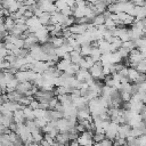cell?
I'll return each mask as SVG.
<instances>
[{
  "mask_svg": "<svg viewBox=\"0 0 146 146\" xmlns=\"http://www.w3.org/2000/svg\"><path fill=\"white\" fill-rule=\"evenodd\" d=\"M75 1H76V0H65L67 7H70V8H73V7L75 6Z\"/></svg>",
  "mask_w": 146,
  "mask_h": 146,
  "instance_id": "obj_26",
  "label": "cell"
},
{
  "mask_svg": "<svg viewBox=\"0 0 146 146\" xmlns=\"http://www.w3.org/2000/svg\"><path fill=\"white\" fill-rule=\"evenodd\" d=\"M40 24L42 26H46L47 24H49V19H50V14L49 13H42L39 17H38Z\"/></svg>",
  "mask_w": 146,
  "mask_h": 146,
  "instance_id": "obj_13",
  "label": "cell"
},
{
  "mask_svg": "<svg viewBox=\"0 0 146 146\" xmlns=\"http://www.w3.org/2000/svg\"><path fill=\"white\" fill-rule=\"evenodd\" d=\"M55 6H56L57 11H60V10H63L65 7H67V5H66L65 0H57V1L55 2Z\"/></svg>",
  "mask_w": 146,
  "mask_h": 146,
  "instance_id": "obj_19",
  "label": "cell"
},
{
  "mask_svg": "<svg viewBox=\"0 0 146 146\" xmlns=\"http://www.w3.org/2000/svg\"><path fill=\"white\" fill-rule=\"evenodd\" d=\"M135 68L139 73H145V71H146V62H145V59H141L139 63H137Z\"/></svg>",
  "mask_w": 146,
  "mask_h": 146,
  "instance_id": "obj_15",
  "label": "cell"
},
{
  "mask_svg": "<svg viewBox=\"0 0 146 146\" xmlns=\"http://www.w3.org/2000/svg\"><path fill=\"white\" fill-rule=\"evenodd\" d=\"M105 139V135L104 133H98V132H94L92 135V141L94 143H100Z\"/></svg>",
  "mask_w": 146,
  "mask_h": 146,
  "instance_id": "obj_18",
  "label": "cell"
},
{
  "mask_svg": "<svg viewBox=\"0 0 146 146\" xmlns=\"http://www.w3.org/2000/svg\"><path fill=\"white\" fill-rule=\"evenodd\" d=\"M138 75H139V72H137L136 68H133V67H128V81H129V82L135 83L136 80H137V78H138Z\"/></svg>",
  "mask_w": 146,
  "mask_h": 146,
  "instance_id": "obj_8",
  "label": "cell"
},
{
  "mask_svg": "<svg viewBox=\"0 0 146 146\" xmlns=\"http://www.w3.org/2000/svg\"><path fill=\"white\" fill-rule=\"evenodd\" d=\"M2 1H3V0H0V2H2Z\"/></svg>",
  "mask_w": 146,
  "mask_h": 146,
  "instance_id": "obj_31",
  "label": "cell"
},
{
  "mask_svg": "<svg viewBox=\"0 0 146 146\" xmlns=\"http://www.w3.org/2000/svg\"><path fill=\"white\" fill-rule=\"evenodd\" d=\"M23 114L25 117V121H30V120H34V115H33V110H31L29 106H25L23 110Z\"/></svg>",
  "mask_w": 146,
  "mask_h": 146,
  "instance_id": "obj_12",
  "label": "cell"
},
{
  "mask_svg": "<svg viewBox=\"0 0 146 146\" xmlns=\"http://www.w3.org/2000/svg\"><path fill=\"white\" fill-rule=\"evenodd\" d=\"M75 79L79 81V82H86L88 79L91 78L90 73L88 70H84V68H79V71L75 73Z\"/></svg>",
  "mask_w": 146,
  "mask_h": 146,
  "instance_id": "obj_3",
  "label": "cell"
},
{
  "mask_svg": "<svg viewBox=\"0 0 146 146\" xmlns=\"http://www.w3.org/2000/svg\"><path fill=\"white\" fill-rule=\"evenodd\" d=\"M36 1H38V0H36Z\"/></svg>",
  "mask_w": 146,
  "mask_h": 146,
  "instance_id": "obj_32",
  "label": "cell"
},
{
  "mask_svg": "<svg viewBox=\"0 0 146 146\" xmlns=\"http://www.w3.org/2000/svg\"><path fill=\"white\" fill-rule=\"evenodd\" d=\"M23 16H24L25 18H30V17L33 16V11H31V10H26V11L23 14Z\"/></svg>",
  "mask_w": 146,
  "mask_h": 146,
  "instance_id": "obj_27",
  "label": "cell"
},
{
  "mask_svg": "<svg viewBox=\"0 0 146 146\" xmlns=\"http://www.w3.org/2000/svg\"><path fill=\"white\" fill-rule=\"evenodd\" d=\"M92 135H94V131L86 130V131L79 133V136L76 137L75 140L79 144V146H86V145L92 146V144H94V141H92Z\"/></svg>",
  "mask_w": 146,
  "mask_h": 146,
  "instance_id": "obj_1",
  "label": "cell"
},
{
  "mask_svg": "<svg viewBox=\"0 0 146 146\" xmlns=\"http://www.w3.org/2000/svg\"><path fill=\"white\" fill-rule=\"evenodd\" d=\"M104 22H105V18H104L103 14H97V15L91 19L90 24H91L92 26L97 27V26H99V25H103V24H104Z\"/></svg>",
  "mask_w": 146,
  "mask_h": 146,
  "instance_id": "obj_9",
  "label": "cell"
},
{
  "mask_svg": "<svg viewBox=\"0 0 146 146\" xmlns=\"http://www.w3.org/2000/svg\"><path fill=\"white\" fill-rule=\"evenodd\" d=\"M34 123H35V125H36L38 128L42 129V128L47 124V121H46L44 119H34Z\"/></svg>",
  "mask_w": 146,
  "mask_h": 146,
  "instance_id": "obj_22",
  "label": "cell"
},
{
  "mask_svg": "<svg viewBox=\"0 0 146 146\" xmlns=\"http://www.w3.org/2000/svg\"><path fill=\"white\" fill-rule=\"evenodd\" d=\"M79 66H78V64H71L63 73H65L66 75H70V76H74L75 75V73L79 71Z\"/></svg>",
  "mask_w": 146,
  "mask_h": 146,
  "instance_id": "obj_10",
  "label": "cell"
},
{
  "mask_svg": "<svg viewBox=\"0 0 146 146\" xmlns=\"http://www.w3.org/2000/svg\"><path fill=\"white\" fill-rule=\"evenodd\" d=\"M133 41V43H135V47L138 49V48H141V47H145V44H146V41H145V38L144 36H141V38H138V39H135V40H132Z\"/></svg>",
  "mask_w": 146,
  "mask_h": 146,
  "instance_id": "obj_16",
  "label": "cell"
},
{
  "mask_svg": "<svg viewBox=\"0 0 146 146\" xmlns=\"http://www.w3.org/2000/svg\"><path fill=\"white\" fill-rule=\"evenodd\" d=\"M91 46H90V43L89 44H83V46H81V49H80V55L82 56V57H87V56H89L90 55V52H91Z\"/></svg>",
  "mask_w": 146,
  "mask_h": 146,
  "instance_id": "obj_14",
  "label": "cell"
},
{
  "mask_svg": "<svg viewBox=\"0 0 146 146\" xmlns=\"http://www.w3.org/2000/svg\"><path fill=\"white\" fill-rule=\"evenodd\" d=\"M51 146H66V145H63V144H60V143H57V141H55Z\"/></svg>",
  "mask_w": 146,
  "mask_h": 146,
  "instance_id": "obj_28",
  "label": "cell"
},
{
  "mask_svg": "<svg viewBox=\"0 0 146 146\" xmlns=\"http://www.w3.org/2000/svg\"><path fill=\"white\" fill-rule=\"evenodd\" d=\"M32 87H33V83H31L30 81H27V82H19L17 84V87H16V91L19 92V94H22V95H24Z\"/></svg>",
  "mask_w": 146,
  "mask_h": 146,
  "instance_id": "obj_4",
  "label": "cell"
},
{
  "mask_svg": "<svg viewBox=\"0 0 146 146\" xmlns=\"http://www.w3.org/2000/svg\"><path fill=\"white\" fill-rule=\"evenodd\" d=\"M135 6H145V0H130Z\"/></svg>",
  "mask_w": 146,
  "mask_h": 146,
  "instance_id": "obj_25",
  "label": "cell"
},
{
  "mask_svg": "<svg viewBox=\"0 0 146 146\" xmlns=\"http://www.w3.org/2000/svg\"><path fill=\"white\" fill-rule=\"evenodd\" d=\"M57 104H58V100H57L56 97H52L51 99H49L48 100V107H49V110H55V107H56Z\"/></svg>",
  "mask_w": 146,
  "mask_h": 146,
  "instance_id": "obj_21",
  "label": "cell"
},
{
  "mask_svg": "<svg viewBox=\"0 0 146 146\" xmlns=\"http://www.w3.org/2000/svg\"><path fill=\"white\" fill-rule=\"evenodd\" d=\"M60 13L64 15V16H66V17H71L72 16V9L70 8V7H65L63 10H60Z\"/></svg>",
  "mask_w": 146,
  "mask_h": 146,
  "instance_id": "obj_23",
  "label": "cell"
},
{
  "mask_svg": "<svg viewBox=\"0 0 146 146\" xmlns=\"http://www.w3.org/2000/svg\"><path fill=\"white\" fill-rule=\"evenodd\" d=\"M13 121L17 124L25 122V117H24V114H23L22 110H17V111L13 112Z\"/></svg>",
  "mask_w": 146,
  "mask_h": 146,
  "instance_id": "obj_6",
  "label": "cell"
},
{
  "mask_svg": "<svg viewBox=\"0 0 146 146\" xmlns=\"http://www.w3.org/2000/svg\"><path fill=\"white\" fill-rule=\"evenodd\" d=\"M48 1H49V2H52V3H55L57 0H48Z\"/></svg>",
  "mask_w": 146,
  "mask_h": 146,
  "instance_id": "obj_30",
  "label": "cell"
},
{
  "mask_svg": "<svg viewBox=\"0 0 146 146\" xmlns=\"http://www.w3.org/2000/svg\"><path fill=\"white\" fill-rule=\"evenodd\" d=\"M23 5V2H18V1H15L14 3H11L9 7H8V11L9 13H16L18 10V8Z\"/></svg>",
  "mask_w": 146,
  "mask_h": 146,
  "instance_id": "obj_17",
  "label": "cell"
},
{
  "mask_svg": "<svg viewBox=\"0 0 146 146\" xmlns=\"http://www.w3.org/2000/svg\"><path fill=\"white\" fill-rule=\"evenodd\" d=\"M27 146H41V144H36V143H32V144H30V145H27Z\"/></svg>",
  "mask_w": 146,
  "mask_h": 146,
  "instance_id": "obj_29",
  "label": "cell"
},
{
  "mask_svg": "<svg viewBox=\"0 0 146 146\" xmlns=\"http://www.w3.org/2000/svg\"><path fill=\"white\" fill-rule=\"evenodd\" d=\"M55 141L60 143L63 145H68V143L71 140H70V137H68L67 132H58L56 135V137H55Z\"/></svg>",
  "mask_w": 146,
  "mask_h": 146,
  "instance_id": "obj_5",
  "label": "cell"
},
{
  "mask_svg": "<svg viewBox=\"0 0 146 146\" xmlns=\"http://www.w3.org/2000/svg\"><path fill=\"white\" fill-rule=\"evenodd\" d=\"M3 25H5L6 31L9 32V31H11L13 27L15 26V21H13L9 16H8V17H3Z\"/></svg>",
  "mask_w": 146,
  "mask_h": 146,
  "instance_id": "obj_11",
  "label": "cell"
},
{
  "mask_svg": "<svg viewBox=\"0 0 146 146\" xmlns=\"http://www.w3.org/2000/svg\"><path fill=\"white\" fill-rule=\"evenodd\" d=\"M71 64H72V63H71L70 59H64V58H62L60 60H58V62L56 63V68L63 73V72H64Z\"/></svg>",
  "mask_w": 146,
  "mask_h": 146,
  "instance_id": "obj_7",
  "label": "cell"
},
{
  "mask_svg": "<svg viewBox=\"0 0 146 146\" xmlns=\"http://www.w3.org/2000/svg\"><path fill=\"white\" fill-rule=\"evenodd\" d=\"M102 67H103V65H102L100 62L95 63V64L88 70L89 73H90V75H91V78H94L95 80H104L105 75H104L103 72H102Z\"/></svg>",
  "mask_w": 146,
  "mask_h": 146,
  "instance_id": "obj_2",
  "label": "cell"
},
{
  "mask_svg": "<svg viewBox=\"0 0 146 146\" xmlns=\"http://www.w3.org/2000/svg\"><path fill=\"white\" fill-rule=\"evenodd\" d=\"M117 52L120 54V56H121L122 58H127L128 55H129V52H130V50L127 49V48H124V47H120V48L117 49Z\"/></svg>",
  "mask_w": 146,
  "mask_h": 146,
  "instance_id": "obj_20",
  "label": "cell"
},
{
  "mask_svg": "<svg viewBox=\"0 0 146 146\" xmlns=\"http://www.w3.org/2000/svg\"><path fill=\"white\" fill-rule=\"evenodd\" d=\"M87 2L84 0H76L75 1V7H87Z\"/></svg>",
  "mask_w": 146,
  "mask_h": 146,
  "instance_id": "obj_24",
  "label": "cell"
}]
</instances>
